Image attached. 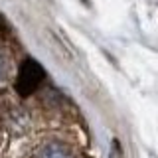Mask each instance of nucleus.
I'll list each match as a JSON object with an SVG mask.
<instances>
[{"label": "nucleus", "instance_id": "7ed1b4c3", "mask_svg": "<svg viewBox=\"0 0 158 158\" xmlns=\"http://www.w3.org/2000/svg\"><path fill=\"white\" fill-rule=\"evenodd\" d=\"M0 36H4V38L8 36V30H6V22H4V18H2V16H0Z\"/></svg>", "mask_w": 158, "mask_h": 158}, {"label": "nucleus", "instance_id": "20e7f679", "mask_svg": "<svg viewBox=\"0 0 158 158\" xmlns=\"http://www.w3.org/2000/svg\"><path fill=\"white\" fill-rule=\"evenodd\" d=\"M115 158H123V152H121V144H118V140H115Z\"/></svg>", "mask_w": 158, "mask_h": 158}, {"label": "nucleus", "instance_id": "39448f33", "mask_svg": "<svg viewBox=\"0 0 158 158\" xmlns=\"http://www.w3.org/2000/svg\"><path fill=\"white\" fill-rule=\"evenodd\" d=\"M0 77H2V59H0Z\"/></svg>", "mask_w": 158, "mask_h": 158}, {"label": "nucleus", "instance_id": "f03ea898", "mask_svg": "<svg viewBox=\"0 0 158 158\" xmlns=\"http://www.w3.org/2000/svg\"><path fill=\"white\" fill-rule=\"evenodd\" d=\"M38 158H73L69 152L63 148L61 144H56V142H52V144H46L40 150Z\"/></svg>", "mask_w": 158, "mask_h": 158}, {"label": "nucleus", "instance_id": "f257e3e1", "mask_svg": "<svg viewBox=\"0 0 158 158\" xmlns=\"http://www.w3.org/2000/svg\"><path fill=\"white\" fill-rule=\"evenodd\" d=\"M44 67L40 65L36 59H26V61L20 65L18 71V79H16V91L22 97L32 95L34 91L40 87V83L44 81Z\"/></svg>", "mask_w": 158, "mask_h": 158}]
</instances>
